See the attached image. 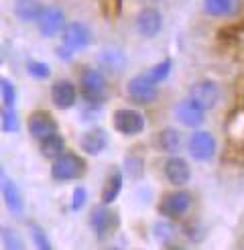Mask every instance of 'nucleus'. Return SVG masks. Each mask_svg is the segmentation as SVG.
<instances>
[{
	"label": "nucleus",
	"instance_id": "nucleus-18",
	"mask_svg": "<svg viewBox=\"0 0 244 250\" xmlns=\"http://www.w3.org/2000/svg\"><path fill=\"white\" fill-rule=\"evenodd\" d=\"M41 143V155L49 161H53L57 159L61 153H65V141H63V136H61L59 132H53V134H49L45 136Z\"/></svg>",
	"mask_w": 244,
	"mask_h": 250
},
{
	"label": "nucleus",
	"instance_id": "nucleus-8",
	"mask_svg": "<svg viewBox=\"0 0 244 250\" xmlns=\"http://www.w3.org/2000/svg\"><path fill=\"white\" fill-rule=\"evenodd\" d=\"M80 87L90 102H100L106 94V78L96 69H85L80 80Z\"/></svg>",
	"mask_w": 244,
	"mask_h": 250
},
{
	"label": "nucleus",
	"instance_id": "nucleus-17",
	"mask_svg": "<svg viewBox=\"0 0 244 250\" xmlns=\"http://www.w3.org/2000/svg\"><path fill=\"white\" fill-rule=\"evenodd\" d=\"M80 145L85 155H100L108 145V136L102 128H92L88 132H83Z\"/></svg>",
	"mask_w": 244,
	"mask_h": 250
},
{
	"label": "nucleus",
	"instance_id": "nucleus-13",
	"mask_svg": "<svg viewBox=\"0 0 244 250\" xmlns=\"http://www.w3.org/2000/svg\"><path fill=\"white\" fill-rule=\"evenodd\" d=\"M27 128L33 139L43 141L45 136L57 132V122L53 120V116L49 112H33L27 120Z\"/></svg>",
	"mask_w": 244,
	"mask_h": 250
},
{
	"label": "nucleus",
	"instance_id": "nucleus-9",
	"mask_svg": "<svg viewBox=\"0 0 244 250\" xmlns=\"http://www.w3.org/2000/svg\"><path fill=\"white\" fill-rule=\"evenodd\" d=\"M189 98H193L203 110H212L218 104L220 98V87L212 82V80H200L191 85L189 90Z\"/></svg>",
	"mask_w": 244,
	"mask_h": 250
},
{
	"label": "nucleus",
	"instance_id": "nucleus-32",
	"mask_svg": "<svg viewBox=\"0 0 244 250\" xmlns=\"http://www.w3.org/2000/svg\"><path fill=\"white\" fill-rule=\"evenodd\" d=\"M0 87H2V82H0Z\"/></svg>",
	"mask_w": 244,
	"mask_h": 250
},
{
	"label": "nucleus",
	"instance_id": "nucleus-10",
	"mask_svg": "<svg viewBox=\"0 0 244 250\" xmlns=\"http://www.w3.org/2000/svg\"><path fill=\"white\" fill-rule=\"evenodd\" d=\"M189 206H191V195L187 191H173V193L165 195L161 206H159V211H161L165 218L173 220V218H181L189 209Z\"/></svg>",
	"mask_w": 244,
	"mask_h": 250
},
{
	"label": "nucleus",
	"instance_id": "nucleus-3",
	"mask_svg": "<svg viewBox=\"0 0 244 250\" xmlns=\"http://www.w3.org/2000/svg\"><path fill=\"white\" fill-rule=\"evenodd\" d=\"M144 126H146V120L142 116V112H139V110L122 108V110L114 112V128L120 134H126V136L139 134L144 130Z\"/></svg>",
	"mask_w": 244,
	"mask_h": 250
},
{
	"label": "nucleus",
	"instance_id": "nucleus-24",
	"mask_svg": "<svg viewBox=\"0 0 244 250\" xmlns=\"http://www.w3.org/2000/svg\"><path fill=\"white\" fill-rule=\"evenodd\" d=\"M27 71H29V76L35 78V80H47L49 76H51V67H49L47 63H43V61H29Z\"/></svg>",
	"mask_w": 244,
	"mask_h": 250
},
{
	"label": "nucleus",
	"instance_id": "nucleus-28",
	"mask_svg": "<svg viewBox=\"0 0 244 250\" xmlns=\"http://www.w3.org/2000/svg\"><path fill=\"white\" fill-rule=\"evenodd\" d=\"M0 92H2V98H4V106L6 108H15V104H17V92H15V85H12V82H2Z\"/></svg>",
	"mask_w": 244,
	"mask_h": 250
},
{
	"label": "nucleus",
	"instance_id": "nucleus-15",
	"mask_svg": "<svg viewBox=\"0 0 244 250\" xmlns=\"http://www.w3.org/2000/svg\"><path fill=\"white\" fill-rule=\"evenodd\" d=\"M76 100H78V90H76V85H73L71 82L59 80V82L53 83V87H51V102L57 108L67 110V108H71L73 104H76Z\"/></svg>",
	"mask_w": 244,
	"mask_h": 250
},
{
	"label": "nucleus",
	"instance_id": "nucleus-20",
	"mask_svg": "<svg viewBox=\"0 0 244 250\" xmlns=\"http://www.w3.org/2000/svg\"><path fill=\"white\" fill-rule=\"evenodd\" d=\"M236 8V0H203V10L210 17H228Z\"/></svg>",
	"mask_w": 244,
	"mask_h": 250
},
{
	"label": "nucleus",
	"instance_id": "nucleus-25",
	"mask_svg": "<svg viewBox=\"0 0 244 250\" xmlns=\"http://www.w3.org/2000/svg\"><path fill=\"white\" fill-rule=\"evenodd\" d=\"M169 73H171V59H163L161 63L153 65V69L149 71V78L157 83V82H165Z\"/></svg>",
	"mask_w": 244,
	"mask_h": 250
},
{
	"label": "nucleus",
	"instance_id": "nucleus-6",
	"mask_svg": "<svg viewBox=\"0 0 244 250\" xmlns=\"http://www.w3.org/2000/svg\"><path fill=\"white\" fill-rule=\"evenodd\" d=\"M189 155L195 161H210L216 153V139L212 132L207 130H198L191 134L189 139Z\"/></svg>",
	"mask_w": 244,
	"mask_h": 250
},
{
	"label": "nucleus",
	"instance_id": "nucleus-21",
	"mask_svg": "<svg viewBox=\"0 0 244 250\" xmlns=\"http://www.w3.org/2000/svg\"><path fill=\"white\" fill-rule=\"evenodd\" d=\"M159 146H161V151L173 155L179 151L181 146V136L175 128H163L161 132H159Z\"/></svg>",
	"mask_w": 244,
	"mask_h": 250
},
{
	"label": "nucleus",
	"instance_id": "nucleus-19",
	"mask_svg": "<svg viewBox=\"0 0 244 250\" xmlns=\"http://www.w3.org/2000/svg\"><path fill=\"white\" fill-rule=\"evenodd\" d=\"M41 12H43V4L39 0H17L15 4V15L24 22L37 21Z\"/></svg>",
	"mask_w": 244,
	"mask_h": 250
},
{
	"label": "nucleus",
	"instance_id": "nucleus-26",
	"mask_svg": "<svg viewBox=\"0 0 244 250\" xmlns=\"http://www.w3.org/2000/svg\"><path fill=\"white\" fill-rule=\"evenodd\" d=\"M0 118H2V130L4 132H17L19 130V116H17L15 108H4Z\"/></svg>",
	"mask_w": 244,
	"mask_h": 250
},
{
	"label": "nucleus",
	"instance_id": "nucleus-12",
	"mask_svg": "<svg viewBox=\"0 0 244 250\" xmlns=\"http://www.w3.org/2000/svg\"><path fill=\"white\" fill-rule=\"evenodd\" d=\"M0 193H2V199L6 208L12 211L15 216H19L22 208H24V199H22V193L19 189V185L12 181L8 175H4L2 171H0Z\"/></svg>",
	"mask_w": 244,
	"mask_h": 250
},
{
	"label": "nucleus",
	"instance_id": "nucleus-7",
	"mask_svg": "<svg viewBox=\"0 0 244 250\" xmlns=\"http://www.w3.org/2000/svg\"><path fill=\"white\" fill-rule=\"evenodd\" d=\"M37 27H39V33L43 37H55L65 29V12L57 6L43 8L39 19H37Z\"/></svg>",
	"mask_w": 244,
	"mask_h": 250
},
{
	"label": "nucleus",
	"instance_id": "nucleus-16",
	"mask_svg": "<svg viewBox=\"0 0 244 250\" xmlns=\"http://www.w3.org/2000/svg\"><path fill=\"white\" fill-rule=\"evenodd\" d=\"M112 226H114V216H112V211L108 209L106 204L92 209V228H94L98 238L100 240L106 238L110 234V230H112Z\"/></svg>",
	"mask_w": 244,
	"mask_h": 250
},
{
	"label": "nucleus",
	"instance_id": "nucleus-22",
	"mask_svg": "<svg viewBox=\"0 0 244 250\" xmlns=\"http://www.w3.org/2000/svg\"><path fill=\"white\" fill-rule=\"evenodd\" d=\"M122 189V173H112L110 179L104 185V191H102V204L110 206L112 202H116V197Z\"/></svg>",
	"mask_w": 244,
	"mask_h": 250
},
{
	"label": "nucleus",
	"instance_id": "nucleus-23",
	"mask_svg": "<svg viewBox=\"0 0 244 250\" xmlns=\"http://www.w3.org/2000/svg\"><path fill=\"white\" fill-rule=\"evenodd\" d=\"M0 238H2V244H4V248H8V250H20V248H24V242L20 240V236L12 230V228H0Z\"/></svg>",
	"mask_w": 244,
	"mask_h": 250
},
{
	"label": "nucleus",
	"instance_id": "nucleus-4",
	"mask_svg": "<svg viewBox=\"0 0 244 250\" xmlns=\"http://www.w3.org/2000/svg\"><path fill=\"white\" fill-rule=\"evenodd\" d=\"M61 39H63V49L73 53V51H81V49L90 45L92 33L83 22H69L61 31Z\"/></svg>",
	"mask_w": 244,
	"mask_h": 250
},
{
	"label": "nucleus",
	"instance_id": "nucleus-1",
	"mask_svg": "<svg viewBox=\"0 0 244 250\" xmlns=\"http://www.w3.org/2000/svg\"><path fill=\"white\" fill-rule=\"evenodd\" d=\"M85 171V161L76 153H61L57 159H53L51 175L57 181H71L81 177Z\"/></svg>",
	"mask_w": 244,
	"mask_h": 250
},
{
	"label": "nucleus",
	"instance_id": "nucleus-30",
	"mask_svg": "<svg viewBox=\"0 0 244 250\" xmlns=\"http://www.w3.org/2000/svg\"><path fill=\"white\" fill-rule=\"evenodd\" d=\"M155 234L159 236L161 240H169V238H173V228L169 226V224H157L155 226Z\"/></svg>",
	"mask_w": 244,
	"mask_h": 250
},
{
	"label": "nucleus",
	"instance_id": "nucleus-29",
	"mask_svg": "<svg viewBox=\"0 0 244 250\" xmlns=\"http://www.w3.org/2000/svg\"><path fill=\"white\" fill-rule=\"evenodd\" d=\"M85 199H88V193H85L83 187H76L71 193V202H69V208L73 211H80L83 206H85Z\"/></svg>",
	"mask_w": 244,
	"mask_h": 250
},
{
	"label": "nucleus",
	"instance_id": "nucleus-2",
	"mask_svg": "<svg viewBox=\"0 0 244 250\" xmlns=\"http://www.w3.org/2000/svg\"><path fill=\"white\" fill-rule=\"evenodd\" d=\"M126 94L134 104H151L157 100L159 90L157 83L149 78V73H142V76H134L126 83Z\"/></svg>",
	"mask_w": 244,
	"mask_h": 250
},
{
	"label": "nucleus",
	"instance_id": "nucleus-31",
	"mask_svg": "<svg viewBox=\"0 0 244 250\" xmlns=\"http://www.w3.org/2000/svg\"><path fill=\"white\" fill-rule=\"evenodd\" d=\"M126 169H128V173L132 175V177H137V175H141L142 173V163L139 159H126Z\"/></svg>",
	"mask_w": 244,
	"mask_h": 250
},
{
	"label": "nucleus",
	"instance_id": "nucleus-27",
	"mask_svg": "<svg viewBox=\"0 0 244 250\" xmlns=\"http://www.w3.org/2000/svg\"><path fill=\"white\" fill-rule=\"evenodd\" d=\"M31 234H33V240H35V246L41 248V250H49L51 248V242L47 240V234L37 226V224H31Z\"/></svg>",
	"mask_w": 244,
	"mask_h": 250
},
{
	"label": "nucleus",
	"instance_id": "nucleus-14",
	"mask_svg": "<svg viewBox=\"0 0 244 250\" xmlns=\"http://www.w3.org/2000/svg\"><path fill=\"white\" fill-rule=\"evenodd\" d=\"M163 29V17L161 12H159L157 8H144L139 12L137 17V31L146 37V39H153V37H157L159 33H161Z\"/></svg>",
	"mask_w": 244,
	"mask_h": 250
},
{
	"label": "nucleus",
	"instance_id": "nucleus-11",
	"mask_svg": "<svg viewBox=\"0 0 244 250\" xmlns=\"http://www.w3.org/2000/svg\"><path fill=\"white\" fill-rule=\"evenodd\" d=\"M165 177L171 185H175V187H183V185H187V181L191 179V169L187 165V161L185 159H181V157H169L165 161Z\"/></svg>",
	"mask_w": 244,
	"mask_h": 250
},
{
	"label": "nucleus",
	"instance_id": "nucleus-5",
	"mask_svg": "<svg viewBox=\"0 0 244 250\" xmlns=\"http://www.w3.org/2000/svg\"><path fill=\"white\" fill-rule=\"evenodd\" d=\"M175 116H177V120L183 124V126L198 128V126H202L203 120H205V110L198 102H195L193 98H185V100H181V102L177 104Z\"/></svg>",
	"mask_w": 244,
	"mask_h": 250
}]
</instances>
